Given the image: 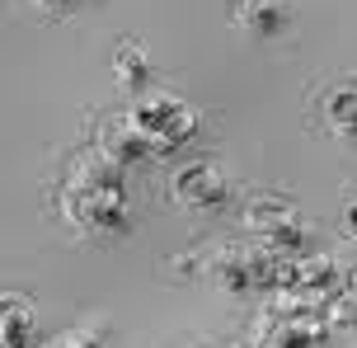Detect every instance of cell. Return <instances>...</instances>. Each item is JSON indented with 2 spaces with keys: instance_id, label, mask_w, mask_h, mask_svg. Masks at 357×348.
I'll list each match as a JSON object with an SVG mask.
<instances>
[{
  "instance_id": "5b68a950",
  "label": "cell",
  "mask_w": 357,
  "mask_h": 348,
  "mask_svg": "<svg viewBox=\"0 0 357 348\" xmlns=\"http://www.w3.org/2000/svg\"><path fill=\"white\" fill-rule=\"evenodd\" d=\"M329 320L324 311H301V315H264V325H259V348H324L329 339Z\"/></svg>"
},
{
  "instance_id": "277c9868",
  "label": "cell",
  "mask_w": 357,
  "mask_h": 348,
  "mask_svg": "<svg viewBox=\"0 0 357 348\" xmlns=\"http://www.w3.org/2000/svg\"><path fill=\"white\" fill-rule=\"evenodd\" d=\"M245 221H250V231L264 245H273L278 255H301L305 250V221L296 217V207L282 198H254L250 212H245Z\"/></svg>"
},
{
  "instance_id": "7c38bea8",
  "label": "cell",
  "mask_w": 357,
  "mask_h": 348,
  "mask_svg": "<svg viewBox=\"0 0 357 348\" xmlns=\"http://www.w3.org/2000/svg\"><path fill=\"white\" fill-rule=\"evenodd\" d=\"M324 118L339 137H357V90H334L324 104Z\"/></svg>"
},
{
  "instance_id": "8992f818",
  "label": "cell",
  "mask_w": 357,
  "mask_h": 348,
  "mask_svg": "<svg viewBox=\"0 0 357 348\" xmlns=\"http://www.w3.org/2000/svg\"><path fill=\"white\" fill-rule=\"evenodd\" d=\"M174 202L188 207V212H212L226 202V174L212 165V160H197V165H183L174 174Z\"/></svg>"
},
{
  "instance_id": "8fae6325",
  "label": "cell",
  "mask_w": 357,
  "mask_h": 348,
  "mask_svg": "<svg viewBox=\"0 0 357 348\" xmlns=\"http://www.w3.org/2000/svg\"><path fill=\"white\" fill-rule=\"evenodd\" d=\"M0 325H5V348H24V344H29V334H33V315H29V306H24L19 296H5V306H0Z\"/></svg>"
},
{
  "instance_id": "ba28073f",
  "label": "cell",
  "mask_w": 357,
  "mask_h": 348,
  "mask_svg": "<svg viewBox=\"0 0 357 348\" xmlns=\"http://www.w3.org/2000/svg\"><path fill=\"white\" fill-rule=\"evenodd\" d=\"M235 24L245 29V33H254V38H273V33H282V19H287V10H282V0H235Z\"/></svg>"
},
{
  "instance_id": "9a60e30c",
  "label": "cell",
  "mask_w": 357,
  "mask_h": 348,
  "mask_svg": "<svg viewBox=\"0 0 357 348\" xmlns=\"http://www.w3.org/2000/svg\"><path fill=\"white\" fill-rule=\"evenodd\" d=\"M43 10H61V5H71V0H38Z\"/></svg>"
},
{
  "instance_id": "2e32d148",
  "label": "cell",
  "mask_w": 357,
  "mask_h": 348,
  "mask_svg": "<svg viewBox=\"0 0 357 348\" xmlns=\"http://www.w3.org/2000/svg\"><path fill=\"white\" fill-rule=\"evenodd\" d=\"M348 296H353V301H357V268H353V273H348Z\"/></svg>"
},
{
  "instance_id": "3957f363",
  "label": "cell",
  "mask_w": 357,
  "mask_h": 348,
  "mask_svg": "<svg viewBox=\"0 0 357 348\" xmlns=\"http://www.w3.org/2000/svg\"><path fill=\"white\" fill-rule=\"evenodd\" d=\"M273 268H278V250L273 245H221L212 259V278L226 292H254L268 287L273 292Z\"/></svg>"
},
{
  "instance_id": "52a82bcc",
  "label": "cell",
  "mask_w": 357,
  "mask_h": 348,
  "mask_svg": "<svg viewBox=\"0 0 357 348\" xmlns=\"http://www.w3.org/2000/svg\"><path fill=\"white\" fill-rule=\"evenodd\" d=\"M99 151L123 169L137 165V160H151V142H146V132L132 123V113H127V118H108L104 128H99Z\"/></svg>"
},
{
  "instance_id": "4fadbf2b",
  "label": "cell",
  "mask_w": 357,
  "mask_h": 348,
  "mask_svg": "<svg viewBox=\"0 0 357 348\" xmlns=\"http://www.w3.org/2000/svg\"><path fill=\"white\" fill-rule=\"evenodd\" d=\"M324 320L334 325V330H348V325H357V301L348 292L343 296H329V306H324Z\"/></svg>"
},
{
  "instance_id": "6da1fadb",
  "label": "cell",
  "mask_w": 357,
  "mask_h": 348,
  "mask_svg": "<svg viewBox=\"0 0 357 348\" xmlns=\"http://www.w3.org/2000/svg\"><path fill=\"white\" fill-rule=\"evenodd\" d=\"M61 207L71 212L75 226L99 231V236H118L127 231V188H123V165H113L104 151H89L71 165Z\"/></svg>"
},
{
  "instance_id": "7a4b0ae2",
  "label": "cell",
  "mask_w": 357,
  "mask_h": 348,
  "mask_svg": "<svg viewBox=\"0 0 357 348\" xmlns=\"http://www.w3.org/2000/svg\"><path fill=\"white\" fill-rule=\"evenodd\" d=\"M132 123L146 132L151 160H160V156H174V151L197 132V113L188 109V104H178L174 94H151V99H142V104L132 109Z\"/></svg>"
},
{
  "instance_id": "30bf717a",
  "label": "cell",
  "mask_w": 357,
  "mask_h": 348,
  "mask_svg": "<svg viewBox=\"0 0 357 348\" xmlns=\"http://www.w3.org/2000/svg\"><path fill=\"white\" fill-rule=\"evenodd\" d=\"M146 75H151V61H146V52L137 47V43H123V47L113 52V80H118L123 90H142Z\"/></svg>"
},
{
  "instance_id": "5bb4252c",
  "label": "cell",
  "mask_w": 357,
  "mask_h": 348,
  "mask_svg": "<svg viewBox=\"0 0 357 348\" xmlns=\"http://www.w3.org/2000/svg\"><path fill=\"white\" fill-rule=\"evenodd\" d=\"M343 226H348V236H357V202L348 207V217H343Z\"/></svg>"
},
{
  "instance_id": "9c48e42d",
  "label": "cell",
  "mask_w": 357,
  "mask_h": 348,
  "mask_svg": "<svg viewBox=\"0 0 357 348\" xmlns=\"http://www.w3.org/2000/svg\"><path fill=\"white\" fill-rule=\"evenodd\" d=\"M334 278H339V268H334L329 255H296V287L301 292H310V296L334 292Z\"/></svg>"
}]
</instances>
